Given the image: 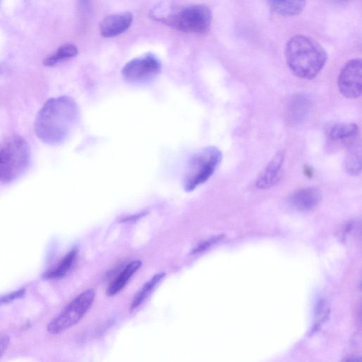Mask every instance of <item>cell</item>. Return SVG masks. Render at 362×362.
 <instances>
[{
  "mask_svg": "<svg viewBox=\"0 0 362 362\" xmlns=\"http://www.w3.org/2000/svg\"><path fill=\"white\" fill-rule=\"evenodd\" d=\"M1 1H2V0H0V6H1Z\"/></svg>",
  "mask_w": 362,
  "mask_h": 362,
  "instance_id": "cell-25",
  "label": "cell"
},
{
  "mask_svg": "<svg viewBox=\"0 0 362 362\" xmlns=\"http://www.w3.org/2000/svg\"><path fill=\"white\" fill-rule=\"evenodd\" d=\"M219 239V237H215L212 238L210 240L205 241L200 244L196 249L194 250V252H198L203 250L206 249L209 245H211L212 243H215Z\"/></svg>",
  "mask_w": 362,
  "mask_h": 362,
  "instance_id": "cell-21",
  "label": "cell"
},
{
  "mask_svg": "<svg viewBox=\"0 0 362 362\" xmlns=\"http://www.w3.org/2000/svg\"><path fill=\"white\" fill-rule=\"evenodd\" d=\"M284 160V153L280 151L265 167L256 180V186L259 189H267L275 185L281 176Z\"/></svg>",
  "mask_w": 362,
  "mask_h": 362,
  "instance_id": "cell-11",
  "label": "cell"
},
{
  "mask_svg": "<svg viewBox=\"0 0 362 362\" xmlns=\"http://www.w3.org/2000/svg\"><path fill=\"white\" fill-rule=\"evenodd\" d=\"M78 54L77 47L71 43L60 46L55 52L45 57L42 64L45 66H52L57 64L73 57Z\"/></svg>",
  "mask_w": 362,
  "mask_h": 362,
  "instance_id": "cell-17",
  "label": "cell"
},
{
  "mask_svg": "<svg viewBox=\"0 0 362 362\" xmlns=\"http://www.w3.org/2000/svg\"><path fill=\"white\" fill-rule=\"evenodd\" d=\"M144 214H145V213H140L139 214H136V215L130 216H128V217H125V218H124L122 219V221H125V222L128 221L129 222V221H136L138 218H139L140 217L143 216Z\"/></svg>",
  "mask_w": 362,
  "mask_h": 362,
  "instance_id": "cell-23",
  "label": "cell"
},
{
  "mask_svg": "<svg viewBox=\"0 0 362 362\" xmlns=\"http://www.w3.org/2000/svg\"><path fill=\"white\" fill-rule=\"evenodd\" d=\"M325 134L332 141L350 145L358 138L359 128L354 123H332L325 127Z\"/></svg>",
  "mask_w": 362,
  "mask_h": 362,
  "instance_id": "cell-12",
  "label": "cell"
},
{
  "mask_svg": "<svg viewBox=\"0 0 362 362\" xmlns=\"http://www.w3.org/2000/svg\"><path fill=\"white\" fill-rule=\"evenodd\" d=\"M310 105V101L307 98L299 96L295 98L292 102L291 109L288 110L291 112L289 117L294 122L300 121L307 114Z\"/></svg>",
  "mask_w": 362,
  "mask_h": 362,
  "instance_id": "cell-19",
  "label": "cell"
},
{
  "mask_svg": "<svg viewBox=\"0 0 362 362\" xmlns=\"http://www.w3.org/2000/svg\"><path fill=\"white\" fill-rule=\"evenodd\" d=\"M80 112L70 96L49 98L38 111L34 124L37 138L47 145H59L71 135L78 122Z\"/></svg>",
  "mask_w": 362,
  "mask_h": 362,
  "instance_id": "cell-1",
  "label": "cell"
},
{
  "mask_svg": "<svg viewBox=\"0 0 362 362\" xmlns=\"http://www.w3.org/2000/svg\"><path fill=\"white\" fill-rule=\"evenodd\" d=\"M77 256V250L74 248L67 252L56 267L47 271L43 278L45 279H58L64 276L71 268Z\"/></svg>",
  "mask_w": 362,
  "mask_h": 362,
  "instance_id": "cell-15",
  "label": "cell"
},
{
  "mask_svg": "<svg viewBox=\"0 0 362 362\" xmlns=\"http://www.w3.org/2000/svg\"><path fill=\"white\" fill-rule=\"evenodd\" d=\"M150 16L177 30L199 34L209 31L212 20L211 10L203 4L177 6L160 4L151 11Z\"/></svg>",
  "mask_w": 362,
  "mask_h": 362,
  "instance_id": "cell-3",
  "label": "cell"
},
{
  "mask_svg": "<svg viewBox=\"0 0 362 362\" xmlns=\"http://www.w3.org/2000/svg\"><path fill=\"white\" fill-rule=\"evenodd\" d=\"M271 8L283 16H297L303 10L306 0H267Z\"/></svg>",
  "mask_w": 362,
  "mask_h": 362,
  "instance_id": "cell-14",
  "label": "cell"
},
{
  "mask_svg": "<svg viewBox=\"0 0 362 362\" xmlns=\"http://www.w3.org/2000/svg\"><path fill=\"white\" fill-rule=\"evenodd\" d=\"M221 159V151L214 146H206L192 154L184 170L183 189L192 192L206 182L215 173Z\"/></svg>",
  "mask_w": 362,
  "mask_h": 362,
  "instance_id": "cell-5",
  "label": "cell"
},
{
  "mask_svg": "<svg viewBox=\"0 0 362 362\" xmlns=\"http://www.w3.org/2000/svg\"><path fill=\"white\" fill-rule=\"evenodd\" d=\"M95 296L92 288L78 294L48 324V332L59 334L77 324L90 308Z\"/></svg>",
  "mask_w": 362,
  "mask_h": 362,
  "instance_id": "cell-6",
  "label": "cell"
},
{
  "mask_svg": "<svg viewBox=\"0 0 362 362\" xmlns=\"http://www.w3.org/2000/svg\"><path fill=\"white\" fill-rule=\"evenodd\" d=\"M165 276V272H160L154 275L136 293L130 305V311L132 312L136 309L152 292L154 288Z\"/></svg>",
  "mask_w": 362,
  "mask_h": 362,
  "instance_id": "cell-18",
  "label": "cell"
},
{
  "mask_svg": "<svg viewBox=\"0 0 362 362\" xmlns=\"http://www.w3.org/2000/svg\"><path fill=\"white\" fill-rule=\"evenodd\" d=\"M133 16L129 12L112 14L103 18L100 33L104 37H112L125 32L132 25Z\"/></svg>",
  "mask_w": 362,
  "mask_h": 362,
  "instance_id": "cell-9",
  "label": "cell"
},
{
  "mask_svg": "<svg viewBox=\"0 0 362 362\" xmlns=\"http://www.w3.org/2000/svg\"><path fill=\"white\" fill-rule=\"evenodd\" d=\"M284 55L293 74L308 80L315 78L327 61L324 48L315 40L303 35H296L287 42Z\"/></svg>",
  "mask_w": 362,
  "mask_h": 362,
  "instance_id": "cell-2",
  "label": "cell"
},
{
  "mask_svg": "<svg viewBox=\"0 0 362 362\" xmlns=\"http://www.w3.org/2000/svg\"><path fill=\"white\" fill-rule=\"evenodd\" d=\"M10 343V338L4 336L0 339V358L5 353Z\"/></svg>",
  "mask_w": 362,
  "mask_h": 362,
  "instance_id": "cell-22",
  "label": "cell"
},
{
  "mask_svg": "<svg viewBox=\"0 0 362 362\" xmlns=\"http://www.w3.org/2000/svg\"><path fill=\"white\" fill-rule=\"evenodd\" d=\"M337 86L341 94L347 98L361 96L362 89V62L359 58L347 62L340 70Z\"/></svg>",
  "mask_w": 362,
  "mask_h": 362,
  "instance_id": "cell-8",
  "label": "cell"
},
{
  "mask_svg": "<svg viewBox=\"0 0 362 362\" xmlns=\"http://www.w3.org/2000/svg\"><path fill=\"white\" fill-rule=\"evenodd\" d=\"M141 266V262L140 260L130 262L109 285L106 291L107 295L112 296L119 293Z\"/></svg>",
  "mask_w": 362,
  "mask_h": 362,
  "instance_id": "cell-13",
  "label": "cell"
},
{
  "mask_svg": "<svg viewBox=\"0 0 362 362\" xmlns=\"http://www.w3.org/2000/svg\"><path fill=\"white\" fill-rule=\"evenodd\" d=\"M161 66L158 57L152 53H148L126 63L122 69V75L128 83L144 85L158 76Z\"/></svg>",
  "mask_w": 362,
  "mask_h": 362,
  "instance_id": "cell-7",
  "label": "cell"
},
{
  "mask_svg": "<svg viewBox=\"0 0 362 362\" xmlns=\"http://www.w3.org/2000/svg\"><path fill=\"white\" fill-rule=\"evenodd\" d=\"M349 146V149L344 160V167L349 174L357 175L360 174L361 170V141L356 140Z\"/></svg>",
  "mask_w": 362,
  "mask_h": 362,
  "instance_id": "cell-16",
  "label": "cell"
},
{
  "mask_svg": "<svg viewBox=\"0 0 362 362\" xmlns=\"http://www.w3.org/2000/svg\"><path fill=\"white\" fill-rule=\"evenodd\" d=\"M334 1L337 2V3H339V4H344V3L347 2L349 0H334Z\"/></svg>",
  "mask_w": 362,
  "mask_h": 362,
  "instance_id": "cell-24",
  "label": "cell"
},
{
  "mask_svg": "<svg viewBox=\"0 0 362 362\" xmlns=\"http://www.w3.org/2000/svg\"><path fill=\"white\" fill-rule=\"evenodd\" d=\"M321 197V193L317 188L309 187L293 192L288 198V203L296 211L308 212L316 208Z\"/></svg>",
  "mask_w": 362,
  "mask_h": 362,
  "instance_id": "cell-10",
  "label": "cell"
},
{
  "mask_svg": "<svg viewBox=\"0 0 362 362\" xmlns=\"http://www.w3.org/2000/svg\"><path fill=\"white\" fill-rule=\"evenodd\" d=\"M25 290L24 288H21L7 295L3 296L0 298V305L10 303L16 299L21 298L25 295Z\"/></svg>",
  "mask_w": 362,
  "mask_h": 362,
  "instance_id": "cell-20",
  "label": "cell"
},
{
  "mask_svg": "<svg viewBox=\"0 0 362 362\" xmlns=\"http://www.w3.org/2000/svg\"><path fill=\"white\" fill-rule=\"evenodd\" d=\"M31 157L30 145L21 136L13 135L0 144V182L8 183L27 170Z\"/></svg>",
  "mask_w": 362,
  "mask_h": 362,
  "instance_id": "cell-4",
  "label": "cell"
}]
</instances>
